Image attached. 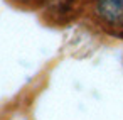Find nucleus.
<instances>
[{"instance_id":"nucleus-1","label":"nucleus","mask_w":123,"mask_h":120,"mask_svg":"<svg viewBox=\"0 0 123 120\" xmlns=\"http://www.w3.org/2000/svg\"><path fill=\"white\" fill-rule=\"evenodd\" d=\"M96 14L106 26L123 29V0H96Z\"/></svg>"}]
</instances>
